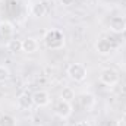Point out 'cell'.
Returning <instances> with one entry per match:
<instances>
[{
    "label": "cell",
    "instance_id": "obj_20",
    "mask_svg": "<svg viewBox=\"0 0 126 126\" xmlns=\"http://www.w3.org/2000/svg\"><path fill=\"white\" fill-rule=\"evenodd\" d=\"M122 119H123V122H126V111L123 113V116H122Z\"/></svg>",
    "mask_w": 126,
    "mask_h": 126
},
{
    "label": "cell",
    "instance_id": "obj_11",
    "mask_svg": "<svg viewBox=\"0 0 126 126\" xmlns=\"http://www.w3.org/2000/svg\"><path fill=\"white\" fill-rule=\"evenodd\" d=\"M6 48H7V51L12 53V54H16V53L22 51V40H18V38L9 40L7 44H6Z\"/></svg>",
    "mask_w": 126,
    "mask_h": 126
},
{
    "label": "cell",
    "instance_id": "obj_6",
    "mask_svg": "<svg viewBox=\"0 0 126 126\" xmlns=\"http://www.w3.org/2000/svg\"><path fill=\"white\" fill-rule=\"evenodd\" d=\"M31 95H32L34 106H37V107H46V106H48L50 101H51V97L48 94V91H46V90H37V91Z\"/></svg>",
    "mask_w": 126,
    "mask_h": 126
},
{
    "label": "cell",
    "instance_id": "obj_8",
    "mask_svg": "<svg viewBox=\"0 0 126 126\" xmlns=\"http://www.w3.org/2000/svg\"><path fill=\"white\" fill-rule=\"evenodd\" d=\"M32 106H34V101H32V95L28 93H24L18 97V107L21 110H31Z\"/></svg>",
    "mask_w": 126,
    "mask_h": 126
},
{
    "label": "cell",
    "instance_id": "obj_3",
    "mask_svg": "<svg viewBox=\"0 0 126 126\" xmlns=\"http://www.w3.org/2000/svg\"><path fill=\"white\" fill-rule=\"evenodd\" d=\"M119 79H120L119 73H117L114 69H111V67H104V69L100 72V82L104 84V85H107V87L116 85V84L119 82Z\"/></svg>",
    "mask_w": 126,
    "mask_h": 126
},
{
    "label": "cell",
    "instance_id": "obj_16",
    "mask_svg": "<svg viewBox=\"0 0 126 126\" xmlns=\"http://www.w3.org/2000/svg\"><path fill=\"white\" fill-rule=\"evenodd\" d=\"M9 78H10V70H9L6 66L0 64V82H4V81H7Z\"/></svg>",
    "mask_w": 126,
    "mask_h": 126
},
{
    "label": "cell",
    "instance_id": "obj_14",
    "mask_svg": "<svg viewBox=\"0 0 126 126\" xmlns=\"http://www.w3.org/2000/svg\"><path fill=\"white\" fill-rule=\"evenodd\" d=\"M0 34L3 35V37H10L12 34H13V27H12V24L10 22H1L0 24Z\"/></svg>",
    "mask_w": 126,
    "mask_h": 126
},
{
    "label": "cell",
    "instance_id": "obj_4",
    "mask_svg": "<svg viewBox=\"0 0 126 126\" xmlns=\"http://www.w3.org/2000/svg\"><path fill=\"white\" fill-rule=\"evenodd\" d=\"M72 111H73L72 104H70L69 101L62 100V98H60V100L56 103V106H54V113H56V116L60 117V119H67V117H70V116H72Z\"/></svg>",
    "mask_w": 126,
    "mask_h": 126
},
{
    "label": "cell",
    "instance_id": "obj_5",
    "mask_svg": "<svg viewBox=\"0 0 126 126\" xmlns=\"http://www.w3.org/2000/svg\"><path fill=\"white\" fill-rule=\"evenodd\" d=\"M114 48V44H113V40L110 38H98L97 43H95V51L101 56H107L113 51Z\"/></svg>",
    "mask_w": 126,
    "mask_h": 126
},
{
    "label": "cell",
    "instance_id": "obj_9",
    "mask_svg": "<svg viewBox=\"0 0 126 126\" xmlns=\"http://www.w3.org/2000/svg\"><path fill=\"white\" fill-rule=\"evenodd\" d=\"M38 50V41L35 38H25L22 40V51L27 54H32Z\"/></svg>",
    "mask_w": 126,
    "mask_h": 126
},
{
    "label": "cell",
    "instance_id": "obj_19",
    "mask_svg": "<svg viewBox=\"0 0 126 126\" xmlns=\"http://www.w3.org/2000/svg\"><path fill=\"white\" fill-rule=\"evenodd\" d=\"M122 38H123V41L126 43V30H125L123 32H122Z\"/></svg>",
    "mask_w": 126,
    "mask_h": 126
},
{
    "label": "cell",
    "instance_id": "obj_18",
    "mask_svg": "<svg viewBox=\"0 0 126 126\" xmlns=\"http://www.w3.org/2000/svg\"><path fill=\"white\" fill-rule=\"evenodd\" d=\"M75 126H90V125H88V122H78Z\"/></svg>",
    "mask_w": 126,
    "mask_h": 126
},
{
    "label": "cell",
    "instance_id": "obj_22",
    "mask_svg": "<svg viewBox=\"0 0 126 126\" xmlns=\"http://www.w3.org/2000/svg\"><path fill=\"white\" fill-rule=\"evenodd\" d=\"M38 1H41V3H47L48 0H38Z\"/></svg>",
    "mask_w": 126,
    "mask_h": 126
},
{
    "label": "cell",
    "instance_id": "obj_10",
    "mask_svg": "<svg viewBox=\"0 0 126 126\" xmlns=\"http://www.w3.org/2000/svg\"><path fill=\"white\" fill-rule=\"evenodd\" d=\"M79 104L85 110H90V109H93L95 106V97L93 94H90V93H84L79 97Z\"/></svg>",
    "mask_w": 126,
    "mask_h": 126
},
{
    "label": "cell",
    "instance_id": "obj_2",
    "mask_svg": "<svg viewBox=\"0 0 126 126\" xmlns=\"http://www.w3.org/2000/svg\"><path fill=\"white\" fill-rule=\"evenodd\" d=\"M67 75L75 82H84L88 76V72H87V67L82 63H72L67 67Z\"/></svg>",
    "mask_w": 126,
    "mask_h": 126
},
{
    "label": "cell",
    "instance_id": "obj_1",
    "mask_svg": "<svg viewBox=\"0 0 126 126\" xmlns=\"http://www.w3.org/2000/svg\"><path fill=\"white\" fill-rule=\"evenodd\" d=\"M44 44L48 50H62L66 44L64 34L59 30H50L44 34Z\"/></svg>",
    "mask_w": 126,
    "mask_h": 126
},
{
    "label": "cell",
    "instance_id": "obj_12",
    "mask_svg": "<svg viewBox=\"0 0 126 126\" xmlns=\"http://www.w3.org/2000/svg\"><path fill=\"white\" fill-rule=\"evenodd\" d=\"M31 13H32V16H35V18H43V16L47 13V9H46V3H41V1H38V3L32 4Z\"/></svg>",
    "mask_w": 126,
    "mask_h": 126
},
{
    "label": "cell",
    "instance_id": "obj_13",
    "mask_svg": "<svg viewBox=\"0 0 126 126\" xmlns=\"http://www.w3.org/2000/svg\"><path fill=\"white\" fill-rule=\"evenodd\" d=\"M0 126H18V120L7 113L0 114Z\"/></svg>",
    "mask_w": 126,
    "mask_h": 126
},
{
    "label": "cell",
    "instance_id": "obj_7",
    "mask_svg": "<svg viewBox=\"0 0 126 126\" xmlns=\"http://www.w3.org/2000/svg\"><path fill=\"white\" fill-rule=\"evenodd\" d=\"M126 30V19L122 16H113L110 19V31L114 34H122Z\"/></svg>",
    "mask_w": 126,
    "mask_h": 126
},
{
    "label": "cell",
    "instance_id": "obj_15",
    "mask_svg": "<svg viewBox=\"0 0 126 126\" xmlns=\"http://www.w3.org/2000/svg\"><path fill=\"white\" fill-rule=\"evenodd\" d=\"M60 98L64 100V101H72L73 98H75V93H73V90L70 88V87H64L62 90V93H60Z\"/></svg>",
    "mask_w": 126,
    "mask_h": 126
},
{
    "label": "cell",
    "instance_id": "obj_17",
    "mask_svg": "<svg viewBox=\"0 0 126 126\" xmlns=\"http://www.w3.org/2000/svg\"><path fill=\"white\" fill-rule=\"evenodd\" d=\"M62 6H72L75 3V0H59Z\"/></svg>",
    "mask_w": 126,
    "mask_h": 126
},
{
    "label": "cell",
    "instance_id": "obj_21",
    "mask_svg": "<svg viewBox=\"0 0 126 126\" xmlns=\"http://www.w3.org/2000/svg\"><path fill=\"white\" fill-rule=\"evenodd\" d=\"M122 93H126V85L123 87V88H122Z\"/></svg>",
    "mask_w": 126,
    "mask_h": 126
}]
</instances>
